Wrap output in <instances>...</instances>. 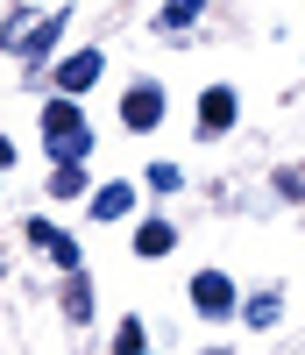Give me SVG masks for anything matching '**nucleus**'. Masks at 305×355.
Instances as JSON below:
<instances>
[{"mask_svg":"<svg viewBox=\"0 0 305 355\" xmlns=\"http://www.w3.org/2000/svg\"><path fill=\"white\" fill-rule=\"evenodd\" d=\"M43 135H50V157H57V164H71V157L93 150V128H85V114H78L71 100H50V107H43Z\"/></svg>","mask_w":305,"mask_h":355,"instance_id":"nucleus-1","label":"nucleus"},{"mask_svg":"<svg viewBox=\"0 0 305 355\" xmlns=\"http://www.w3.org/2000/svg\"><path fill=\"white\" fill-rule=\"evenodd\" d=\"M121 121H128L135 135H149L164 121V93H157V85H128V93H121Z\"/></svg>","mask_w":305,"mask_h":355,"instance_id":"nucleus-2","label":"nucleus"},{"mask_svg":"<svg viewBox=\"0 0 305 355\" xmlns=\"http://www.w3.org/2000/svg\"><path fill=\"white\" fill-rule=\"evenodd\" d=\"M192 306H199L206 320H220V313H234V284H227L220 270H199V277H192Z\"/></svg>","mask_w":305,"mask_h":355,"instance_id":"nucleus-3","label":"nucleus"},{"mask_svg":"<svg viewBox=\"0 0 305 355\" xmlns=\"http://www.w3.org/2000/svg\"><path fill=\"white\" fill-rule=\"evenodd\" d=\"M234 128V93L227 85H206V100H199V135H227Z\"/></svg>","mask_w":305,"mask_h":355,"instance_id":"nucleus-4","label":"nucleus"},{"mask_svg":"<svg viewBox=\"0 0 305 355\" xmlns=\"http://www.w3.org/2000/svg\"><path fill=\"white\" fill-rule=\"evenodd\" d=\"M100 64H107L100 50H78V57H64V64H57V93H85V85L100 78Z\"/></svg>","mask_w":305,"mask_h":355,"instance_id":"nucleus-5","label":"nucleus"},{"mask_svg":"<svg viewBox=\"0 0 305 355\" xmlns=\"http://www.w3.org/2000/svg\"><path fill=\"white\" fill-rule=\"evenodd\" d=\"M28 242H36V249H50L57 263H64V270H78V263H85V256H78V242H71V234H57L50 220H28Z\"/></svg>","mask_w":305,"mask_h":355,"instance_id":"nucleus-6","label":"nucleus"},{"mask_svg":"<svg viewBox=\"0 0 305 355\" xmlns=\"http://www.w3.org/2000/svg\"><path fill=\"white\" fill-rule=\"evenodd\" d=\"M64 28H71V15H50L43 28H28V36H21V43H8V50H21V57H28V64H36V57H50V43H57V36H64Z\"/></svg>","mask_w":305,"mask_h":355,"instance_id":"nucleus-7","label":"nucleus"},{"mask_svg":"<svg viewBox=\"0 0 305 355\" xmlns=\"http://www.w3.org/2000/svg\"><path fill=\"white\" fill-rule=\"evenodd\" d=\"M128 206H135V192H128V185H100V192H93V220H121Z\"/></svg>","mask_w":305,"mask_h":355,"instance_id":"nucleus-8","label":"nucleus"},{"mask_svg":"<svg viewBox=\"0 0 305 355\" xmlns=\"http://www.w3.org/2000/svg\"><path fill=\"white\" fill-rule=\"evenodd\" d=\"M171 242H177V234H171V220H142V234H135V249H142V256H164Z\"/></svg>","mask_w":305,"mask_h":355,"instance_id":"nucleus-9","label":"nucleus"},{"mask_svg":"<svg viewBox=\"0 0 305 355\" xmlns=\"http://www.w3.org/2000/svg\"><path fill=\"white\" fill-rule=\"evenodd\" d=\"M50 192H57V199H78V192H85V171H78V157L50 171Z\"/></svg>","mask_w":305,"mask_h":355,"instance_id":"nucleus-10","label":"nucleus"},{"mask_svg":"<svg viewBox=\"0 0 305 355\" xmlns=\"http://www.w3.org/2000/svg\"><path fill=\"white\" fill-rule=\"evenodd\" d=\"M199 21V0H171V8L157 15V28H164V36H177V28H192Z\"/></svg>","mask_w":305,"mask_h":355,"instance_id":"nucleus-11","label":"nucleus"},{"mask_svg":"<svg viewBox=\"0 0 305 355\" xmlns=\"http://www.w3.org/2000/svg\"><path fill=\"white\" fill-rule=\"evenodd\" d=\"M64 313H71V327H78L85 313H93V284H85L78 270H71V284H64Z\"/></svg>","mask_w":305,"mask_h":355,"instance_id":"nucleus-12","label":"nucleus"},{"mask_svg":"<svg viewBox=\"0 0 305 355\" xmlns=\"http://www.w3.org/2000/svg\"><path fill=\"white\" fill-rule=\"evenodd\" d=\"M249 327H277V291H256L249 299Z\"/></svg>","mask_w":305,"mask_h":355,"instance_id":"nucleus-13","label":"nucleus"},{"mask_svg":"<svg viewBox=\"0 0 305 355\" xmlns=\"http://www.w3.org/2000/svg\"><path fill=\"white\" fill-rule=\"evenodd\" d=\"M135 348H142V320H128V327L114 334V355H135Z\"/></svg>","mask_w":305,"mask_h":355,"instance_id":"nucleus-14","label":"nucleus"},{"mask_svg":"<svg viewBox=\"0 0 305 355\" xmlns=\"http://www.w3.org/2000/svg\"><path fill=\"white\" fill-rule=\"evenodd\" d=\"M8 164H15V142H8V135H0V171H8Z\"/></svg>","mask_w":305,"mask_h":355,"instance_id":"nucleus-15","label":"nucleus"},{"mask_svg":"<svg viewBox=\"0 0 305 355\" xmlns=\"http://www.w3.org/2000/svg\"><path fill=\"white\" fill-rule=\"evenodd\" d=\"M135 355H149V348H135Z\"/></svg>","mask_w":305,"mask_h":355,"instance_id":"nucleus-16","label":"nucleus"},{"mask_svg":"<svg viewBox=\"0 0 305 355\" xmlns=\"http://www.w3.org/2000/svg\"><path fill=\"white\" fill-rule=\"evenodd\" d=\"M213 355H220V348H213Z\"/></svg>","mask_w":305,"mask_h":355,"instance_id":"nucleus-17","label":"nucleus"}]
</instances>
